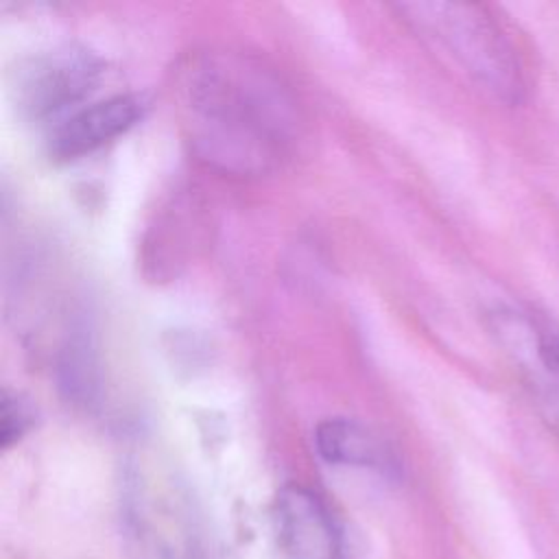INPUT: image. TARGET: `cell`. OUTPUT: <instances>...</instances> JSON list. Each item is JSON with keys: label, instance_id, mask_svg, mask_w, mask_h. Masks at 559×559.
I'll list each match as a JSON object with an SVG mask.
<instances>
[{"label": "cell", "instance_id": "8992f818", "mask_svg": "<svg viewBox=\"0 0 559 559\" xmlns=\"http://www.w3.org/2000/svg\"><path fill=\"white\" fill-rule=\"evenodd\" d=\"M144 114V100L135 94H116L105 100L76 107L50 133V153L74 159L100 148L129 131Z\"/></svg>", "mask_w": 559, "mask_h": 559}, {"label": "cell", "instance_id": "3957f363", "mask_svg": "<svg viewBox=\"0 0 559 559\" xmlns=\"http://www.w3.org/2000/svg\"><path fill=\"white\" fill-rule=\"evenodd\" d=\"M489 325L520 373L539 417L559 435V334L511 308L496 310Z\"/></svg>", "mask_w": 559, "mask_h": 559}, {"label": "cell", "instance_id": "7a4b0ae2", "mask_svg": "<svg viewBox=\"0 0 559 559\" xmlns=\"http://www.w3.org/2000/svg\"><path fill=\"white\" fill-rule=\"evenodd\" d=\"M397 11L421 39L454 61L487 94L507 105L524 98L526 81L518 46L487 7L404 2Z\"/></svg>", "mask_w": 559, "mask_h": 559}, {"label": "cell", "instance_id": "6da1fadb", "mask_svg": "<svg viewBox=\"0 0 559 559\" xmlns=\"http://www.w3.org/2000/svg\"><path fill=\"white\" fill-rule=\"evenodd\" d=\"M181 98L192 148L225 173H266L293 144L295 100L255 57L227 50L194 57L181 76Z\"/></svg>", "mask_w": 559, "mask_h": 559}, {"label": "cell", "instance_id": "277c9868", "mask_svg": "<svg viewBox=\"0 0 559 559\" xmlns=\"http://www.w3.org/2000/svg\"><path fill=\"white\" fill-rule=\"evenodd\" d=\"M271 559H343L341 528L314 491L288 485L277 493Z\"/></svg>", "mask_w": 559, "mask_h": 559}, {"label": "cell", "instance_id": "52a82bcc", "mask_svg": "<svg viewBox=\"0 0 559 559\" xmlns=\"http://www.w3.org/2000/svg\"><path fill=\"white\" fill-rule=\"evenodd\" d=\"M314 443L328 463L376 469L386 476L400 474L395 450L378 432L354 419L336 417L319 424Z\"/></svg>", "mask_w": 559, "mask_h": 559}, {"label": "cell", "instance_id": "ba28073f", "mask_svg": "<svg viewBox=\"0 0 559 559\" xmlns=\"http://www.w3.org/2000/svg\"><path fill=\"white\" fill-rule=\"evenodd\" d=\"M0 417H2V426H0L2 448H9L11 443H15L28 430V426L33 421V413H31L28 404L7 391L2 393Z\"/></svg>", "mask_w": 559, "mask_h": 559}, {"label": "cell", "instance_id": "5b68a950", "mask_svg": "<svg viewBox=\"0 0 559 559\" xmlns=\"http://www.w3.org/2000/svg\"><path fill=\"white\" fill-rule=\"evenodd\" d=\"M100 74V63L83 50H61L35 59L17 83L22 105L35 116L74 107L90 94Z\"/></svg>", "mask_w": 559, "mask_h": 559}]
</instances>
